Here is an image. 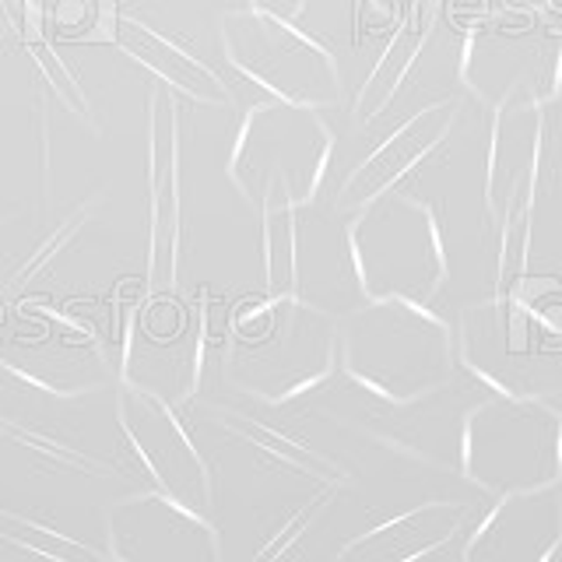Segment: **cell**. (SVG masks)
I'll return each mask as SVG.
<instances>
[{
  "mask_svg": "<svg viewBox=\"0 0 562 562\" xmlns=\"http://www.w3.org/2000/svg\"><path fill=\"white\" fill-rule=\"evenodd\" d=\"M338 362L386 404L436 397L457 369L453 330L408 299H369L338 321Z\"/></svg>",
  "mask_w": 562,
  "mask_h": 562,
  "instance_id": "6da1fadb",
  "label": "cell"
},
{
  "mask_svg": "<svg viewBox=\"0 0 562 562\" xmlns=\"http://www.w3.org/2000/svg\"><path fill=\"white\" fill-rule=\"evenodd\" d=\"M338 366V316L289 295H268L228 327L225 376L243 394L285 404L330 380Z\"/></svg>",
  "mask_w": 562,
  "mask_h": 562,
  "instance_id": "7a4b0ae2",
  "label": "cell"
},
{
  "mask_svg": "<svg viewBox=\"0 0 562 562\" xmlns=\"http://www.w3.org/2000/svg\"><path fill=\"white\" fill-rule=\"evenodd\" d=\"M260 239L268 295L299 299L338 321L369 303L351 246V215L334 207V201L321 204L313 198L263 211Z\"/></svg>",
  "mask_w": 562,
  "mask_h": 562,
  "instance_id": "3957f363",
  "label": "cell"
},
{
  "mask_svg": "<svg viewBox=\"0 0 562 562\" xmlns=\"http://www.w3.org/2000/svg\"><path fill=\"white\" fill-rule=\"evenodd\" d=\"M334 134L321 110L268 99L246 113L228 155V180L257 215L321 198Z\"/></svg>",
  "mask_w": 562,
  "mask_h": 562,
  "instance_id": "277c9868",
  "label": "cell"
},
{
  "mask_svg": "<svg viewBox=\"0 0 562 562\" xmlns=\"http://www.w3.org/2000/svg\"><path fill=\"white\" fill-rule=\"evenodd\" d=\"M461 471L496 496L562 479V412L544 397L492 394L461 418Z\"/></svg>",
  "mask_w": 562,
  "mask_h": 562,
  "instance_id": "5b68a950",
  "label": "cell"
},
{
  "mask_svg": "<svg viewBox=\"0 0 562 562\" xmlns=\"http://www.w3.org/2000/svg\"><path fill=\"white\" fill-rule=\"evenodd\" d=\"M359 278L369 299L429 306L450 278L436 211L408 190H386L351 215Z\"/></svg>",
  "mask_w": 562,
  "mask_h": 562,
  "instance_id": "8992f818",
  "label": "cell"
},
{
  "mask_svg": "<svg viewBox=\"0 0 562 562\" xmlns=\"http://www.w3.org/2000/svg\"><path fill=\"white\" fill-rule=\"evenodd\" d=\"M218 40L225 60L271 99L310 105V110H334L345 95L334 53L285 18L257 8L225 11Z\"/></svg>",
  "mask_w": 562,
  "mask_h": 562,
  "instance_id": "52a82bcc",
  "label": "cell"
},
{
  "mask_svg": "<svg viewBox=\"0 0 562 562\" xmlns=\"http://www.w3.org/2000/svg\"><path fill=\"white\" fill-rule=\"evenodd\" d=\"M116 429L123 439V453L131 457L140 479L166 496L183 499L187 506L207 514L215 496L207 457L190 436L183 418L176 415V404L151 386L120 380L116 391Z\"/></svg>",
  "mask_w": 562,
  "mask_h": 562,
  "instance_id": "ba28073f",
  "label": "cell"
},
{
  "mask_svg": "<svg viewBox=\"0 0 562 562\" xmlns=\"http://www.w3.org/2000/svg\"><path fill=\"white\" fill-rule=\"evenodd\" d=\"M461 351L468 369L496 394L541 397L562 380V359L552 345H541L538 316L517 303V295H496L461 316Z\"/></svg>",
  "mask_w": 562,
  "mask_h": 562,
  "instance_id": "9c48e42d",
  "label": "cell"
},
{
  "mask_svg": "<svg viewBox=\"0 0 562 562\" xmlns=\"http://www.w3.org/2000/svg\"><path fill=\"white\" fill-rule=\"evenodd\" d=\"M105 538L113 562H222L211 517L158 488L113 503Z\"/></svg>",
  "mask_w": 562,
  "mask_h": 562,
  "instance_id": "30bf717a",
  "label": "cell"
},
{
  "mask_svg": "<svg viewBox=\"0 0 562 562\" xmlns=\"http://www.w3.org/2000/svg\"><path fill=\"white\" fill-rule=\"evenodd\" d=\"M180 95L169 85L148 88V292H176L180 274Z\"/></svg>",
  "mask_w": 562,
  "mask_h": 562,
  "instance_id": "8fae6325",
  "label": "cell"
},
{
  "mask_svg": "<svg viewBox=\"0 0 562 562\" xmlns=\"http://www.w3.org/2000/svg\"><path fill=\"white\" fill-rule=\"evenodd\" d=\"M544 148V102L509 95L492 105V140L485 166V207L492 225L514 211H535Z\"/></svg>",
  "mask_w": 562,
  "mask_h": 562,
  "instance_id": "7c38bea8",
  "label": "cell"
},
{
  "mask_svg": "<svg viewBox=\"0 0 562 562\" xmlns=\"http://www.w3.org/2000/svg\"><path fill=\"white\" fill-rule=\"evenodd\" d=\"M562 555V499L555 485L509 492L461 541V562H555Z\"/></svg>",
  "mask_w": 562,
  "mask_h": 562,
  "instance_id": "4fadbf2b",
  "label": "cell"
},
{
  "mask_svg": "<svg viewBox=\"0 0 562 562\" xmlns=\"http://www.w3.org/2000/svg\"><path fill=\"white\" fill-rule=\"evenodd\" d=\"M457 116H461V102L457 99L429 102L426 110H418L408 123H401L373 155L362 158V162L348 172V180L334 193V207L345 211V215H356L359 207H366L373 198H380V193L394 190L404 176L426 162V158L450 137Z\"/></svg>",
  "mask_w": 562,
  "mask_h": 562,
  "instance_id": "5bb4252c",
  "label": "cell"
},
{
  "mask_svg": "<svg viewBox=\"0 0 562 562\" xmlns=\"http://www.w3.org/2000/svg\"><path fill=\"white\" fill-rule=\"evenodd\" d=\"M105 40L120 46L140 67H148L155 81L169 85L176 95L201 102V105H218V110L233 105V92H228V85L215 75V70L193 57V53H187L183 46L166 40L162 32L137 22V18L105 14Z\"/></svg>",
  "mask_w": 562,
  "mask_h": 562,
  "instance_id": "9a60e30c",
  "label": "cell"
},
{
  "mask_svg": "<svg viewBox=\"0 0 562 562\" xmlns=\"http://www.w3.org/2000/svg\"><path fill=\"white\" fill-rule=\"evenodd\" d=\"M468 509L461 503H426L391 517L369 535L348 541L338 562H429L464 535Z\"/></svg>",
  "mask_w": 562,
  "mask_h": 562,
  "instance_id": "2e32d148",
  "label": "cell"
},
{
  "mask_svg": "<svg viewBox=\"0 0 562 562\" xmlns=\"http://www.w3.org/2000/svg\"><path fill=\"white\" fill-rule=\"evenodd\" d=\"M439 14H443V0H412V8L401 18V25L394 29L391 43L383 46V57L376 60L373 75H369L366 85L359 88V95H356L359 123L376 120L386 105L394 102L404 78L412 75L415 60L422 57V49H426L429 40L436 35Z\"/></svg>",
  "mask_w": 562,
  "mask_h": 562,
  "instance_id": "e0dca14e",
  "label": "cell"
},
{
  "mask_svg": "<svg viewBox=\"0 0 562 562\" xmlns=\"http://www.w3.org/2000/svg\"><path fill=\"white\" fill-rule=\"evenodd\" d=\"M0 538L11 541L14 549L32 552L46 562H113L105 552H99L95 544H88L75 535H60L57 527H49L46 520H35L25 514L0 506Z\"/></svg>",
  "mask_w": 562,
  "mask_h": 562,
  "instance_id": "ac0fdd59",
  "label": "cell"
},
{
  "mask_svg": "<svg viewBox=\"0 0 562 562\" xmlns=\"http://www.w3.org/2000/svg\"><path fill=\"white\" fill-rule=\"evenodd\" d=\"M99 201H102V193H99V198H85L81 204L70 207L67 215H64L57 225H53V233H49L40 246H35V250H32L22 263H18V271L8 278V285H4V289H8V292H22L32 278H40V274L49 268V263L57 260V257L67 250V246L85 233V225L95 218Z\"/></svg>",
  "mask_w": 562,
  "mask_h": 562,
  "instance_id": "d6986e66",
  "label": "cell"
},
{
  "mask_svg": "<svg viewBox=\"0 0 562 562\" xmlns=\"http://www.w3.org/2000/svg\"><path fill=\"white\" fill-rule=\"evenodd\" d=\"M22 46H25V53H29V60L43 70V81H46L49 92L67 105V113H75L81 123H88V127H95L92 102H88V95L81 92V85H78V78L67 70V64L57 57V53H53V46L46 43V35H43L40 29H35V32L22 35Z\"/></svg>",
  "mask_w": 562,
  "mask_h": 562,
  "instance_id": "ffe728a7",
  "label": "cell"
},
{
  "mask_svg": "<svg viewBox=\"0 0 562 562\" xmlns=\"http://www.w3.org/2000/svg\"><path fill=\"white\" fill-rule=\"evenodd\" d=\"M0 436H11L14 443L29 447L35 457H46V461L60 464L64 471H81V474H110V468H105L102 461H95V457H88L85 450H75L60 443V439H53L40 429H29L22 426V422H4L0 418Z\"/></svg>",
  "mask_w": 562,
  "mask_h": 562,
  "instance_id": "44dd1931",
  "label": "cell"
},
{
  "mask_svg": "<svg viewBox=\"0 0 562 562\" xmlns=\"http://www.w3.org/2000/svg\"><path fill=\"white\" fill-rule=\"evenodd\" d=\"M250 8L268 11V14H274V18H285V22H292V18L303 14L306 0H250Z\"/></svg>",
  "mask_w": 562,
  "mask_h": 562,
  "instance_id": "7402d4cb",
  "label": "cell"
},
{
  "mask_svg": "<svg viewBox=\"0 0 562 562\" xmlns=\"http://www.w3.org/2000/svg\"><path fill=\"white\" fill-rule=\"evenodd\" d=\"M29 11H32V22L40 32H46V25L53 22V18H60L64 11V0H25Z\"/></svg>",
  "mask_w": 562,
  "mask_h": 562,
  "instance_id": "603a6c76",
  "label": "cell"
},
{
  "mask_svg": "<svg viewBox=\"0 0 562 562\" xmlns=\"http://www.w3.org/2000/svg\"><path fill=\"white\" fill-rule=\"evenodd\" d=\"M492 8H499L503 14H535L538 8L552 4V0H488Z\"/></svg>",
  "mask_w": 562,
  "mask_h": 562,
  "instance_id": "cb8c5ba5",
  "label": "cell"
},
{
  "mask_svg": "<svg viewBox=\"0 0 562 562\" xmlns=\"http://www.w3.org/2000/svg\"><path fill=\"white\" fill-rule=\"evenodd\" d=\"M8 32H11V25H4V22H0V43L8 40Z\"/></svg>",
  "mask_w": 562,
  "mask_h": 562,
  "instance_id": "d4e9b609",
  "label": "cell"
},
{
  "mask_svg": "<svg viewBox=\"0 0 562 562\" xmlns=\"http://www.w3.org/2000/svg\"><path fill=\"white\" fill-rule=\"evenodd\" d=\"M4 222H8V218H4V215H0V225H4Z\"/></svg>",
  "mask_w": 562,
  "mask_h": 562,
  "instance_id": "484cf974",
  "label": "cell"
}]
</instances>
